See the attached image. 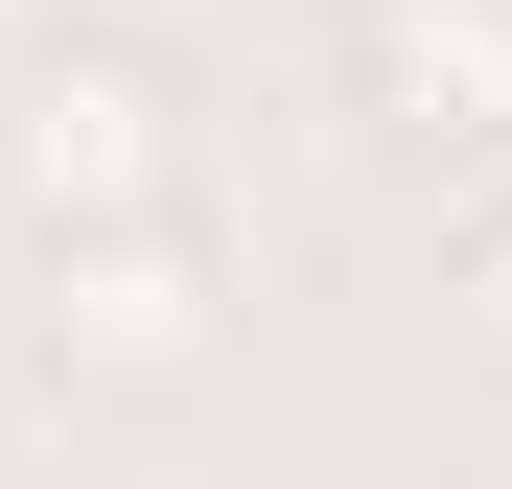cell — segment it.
<instances>
[{"instance_id":"obj_1","label":"cell","mask_w":512,"mask_h":489,"mask_svg":"<svg viewBox=\"0 0 512 489\" xmlns=\"http://www.w3.org/2000/svg\"><path fill=\"white\" fill-rule=\"evenodd\" d=\"M0 210L47 257H117V233H187V117H163L140 47H24L0 70Z\"/></svg>"},{"instance_id":"obj_3","label":"cell","mask_w":512,"mask_h":489,"mask_svg":"<svg viewBox=\"0 0 512 489\" xmlns=\"http://www.w3.org/2000/svg\"><path fill=\"white\" fill-rule=\"evenodd\" d=\"M210 326H233L210 233H117V257H47V373H70V396H187V373H210Z\"/></svg>"},{"instance_id":"obj_4","label":"cell","mask_w":512,"mask_h":489,"mask_svg":"<svg viewBox=\"0 0 512 489\" xmlns=\"http://www.w3.org/2000/svg\"><path fill=\"white\" fill-rule=\"evenodd\" d=\"M443 303H466V350H489V373H512V187H489V210H466V233H443Z\"/></svg>"},{"instance_id":"obj_2","label":"cell","mask_w":512,"mask_h":489,"mask_svg":"<svg viewBox=\"0 0 512 489\" xmlns=\"http://www.w3.org/2000/svg\"><path fill=\"white\" fill-rule=\"evenodd\" d=\"M326 47H350V117L396 163L512 187V0H326Z\"/></svg>"}]
</instances>
